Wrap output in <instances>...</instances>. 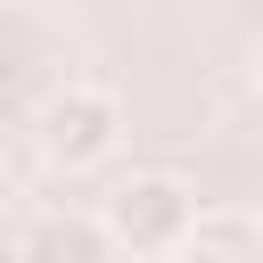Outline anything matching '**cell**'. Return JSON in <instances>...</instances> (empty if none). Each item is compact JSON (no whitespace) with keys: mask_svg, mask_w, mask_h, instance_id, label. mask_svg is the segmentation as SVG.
Segmentation results:
<instances>
[{"mask_svg":"<svg viewBox=\"0 0 263 263\" xmlns=\"http://www.w3.org/2000/svg\"><path fill=\"white\" fill-rule=\"evenodd\" d=\"M189 214H197V189H189L181 173H132V181H115L107 205H99L115 255H123V247H132V255H173V238L189 230Z\"/></svg>","mask_w":263,"mask_h":263,"instance_id":"6da1fadb","label":"cell"},{"mask_svg":"<svg viewBox=\"0 0 263 263\" xmlns=\"http://www.w3.org/2000/svg\"><path fill=\"white\" fill-rule=\"evenodd\" d=\"M115 140H123V107H115V90H99V82H66V90L41 107V156L66 164V173L107 164Z\"/></svg>","mask_w":263,"mask_h":263,"instance_id":"7a4b0ae2","label":"cell"},{"mask_svg":"<svg viewBox=\"0 0 263 263\" xmlns=\"http://www.w3.org/2000/svg\"><path fill=\"white\" fill-rule=\"evenodd\" d=\"M173 263H263V214L197 205V214H189V230L173 238Z\"/></svg>","mask_w":263,"mask_h":263,"instance_id":"3957f363","label":"cell"},{"mask_svg":"<svg viewBox=\"0 0 263 263\" xmlns=\"http://www.w3.org/2000/svg\"><path fill=\"white\" fill-rule=\"evenodd\" d=\"M16 263H115V238L99 214H33L16 238Z\"/></svg>","mask_w":263,"mask_h":263,"instance_id":"277c9868","label":"cell"},{"mask_svg":"<svg viewBox=\"0 0 263 263\" xmlns=\"http://www.w3.org/2000/svg\"><path fill=\"white\" fill-rule=\"evenodd\" d=\"M247 74H255V90H263V41H255V66H247Z\"/></svg>","mask_w":263,"mask_h":263,"instance_id":"5b68a950","label":"cell"},{"mask_svg":"<svg viewBox=\"0 0 263 263\" xmlns=\"http://www.w3.org/2000/svg\"><path fill=\"white\" fill-rule=\"evenodd\" d=\"M0 164H8V148H0Z\"/></svg>","mask_w":263,"mask_h":263,"instance_id":"8992f818","label":"cell"}]
</instances>
